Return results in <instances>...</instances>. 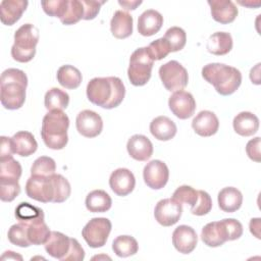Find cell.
Masks as SVG:
<instances>
[{"label": "cell", "mask_w": 261, "mask_h": 261, "mask_svg": "<svg viewBox=\"0 0 261 261\" xmlns=\"http://www.w3.org/2000/svg\"><path fill=\"white\" fill-rule=\"evenodd\" d=\"M172 199L181 205L189 204L191 207H193L198 201V191H196L194 188L190 186L184 185L178 187L173 192Z\"/></svg>", "instance_id": "41"}, {"label": "cell", "mask_w": 261, "mask_h": 261, "mask_svg": "<svg viewBox=\"0 0 261 261\" xmlns=\"http://www.w3.org/2000/svg\"><path fill=\"white\" fill-rule=\"evenodd\" d=\"M168 106L177 118L188 119L195 113L196 101L191 93L180 90L169 97Z\"/></svg>", "instance_id": "12"}, {"label": "cell", "mask_w": 261, "mask_h": 261, "mask_svg": "<svg viewBox=\"0 0 261 261\" xmlns=\"http://www.w3.org/2000/svg\"><path fill=\"white\" fill-rule=\"evenodd\" d=\"M202 242L208 247H219L227 242L224 226L220 221H212L207 223L201 232Z\"/></svg>", "instance_id": "23"}, {"label": "cell", "mask_w": 261, "mask_h": 261, "mask_svg": "<svg viewBox=\"0 0 261 261\" xmlns=\"http://www.w3.org/2000/svg\"><path fill=\"white\" fill-rule=\"evenodd\" d=\"M154 60L148 52L147 47L138 48L129 58L127 76L132 85L141 87L146 85L152 73Z\"/></svg>", "instance_id": "6"}, {"label": "cell", "mask_w": 261, "mask_h": 261, "mask_svg": "<svg viewBox=\"0 0 261 261\" xmlns=\"http://www.w3.org/2000/svg\"><path fill=\"white\" fill-rule=\"evenodd\" d=\"M143 177L145 184L149 188L153 190H160L165 187L168 181L169 170L163 161L152 160L145 165Z\"/></svg>", "instance_id": "11"}, {"label": "cell", "mask_w": 261, "mask_h": 261, "mask_svg": "<svg viewBox=\"0 0 261 261\" xmlns=\"http://www.w3.org/2000/svg\"><path fill=\"white\" fill-rule=\"evenodd\" d=\"M27 195L38 202L49 203L54 199V185L52 175L50 176H34L28 178L25 184Z\"/></svg>", "instance_id": "9"}, {"label": "cell", "mask_w": 261, "mask_h": 261, "mask_svg": "<svg viewBox=\"0 0 261 261\" xmlns=\"http://www.w3.org/2000/svg\"><path fill=\"white\" fill-rule=\"evenodd\" d=\"M225 232L227 241H234L242 237L243 234V225L242 223L234 218H224L221 220Z\"/></svg>", "instance_id": "46"}, {"label": "cell", "mask_w": 261, "mask_h": 261, "mask_svg": "<svg viewBox=\"0 0 261 261\" xmlns=\"http://www.w3.org/2000/svg\"><path fill=\"white\" fill-rule=\"evenodd\" d=\"M68 0H48L42 1L41 5L46 14L53 17H59V19L64 15L67 8Z\"/></svg>", "instance_id": "43"}, {"label": "cell", "mask_w": 261, "mask_h": 261, "mask_svg": "<svg viewBox=\"0 0 261 261\" xmlns=\"http://www.w3.org/2000/svg\"><path fill=\"white\" fill-rule=\"evenodd\" d=\"M125 88L117 76L94 77L87 85V97L90 102L105 109H112L122 102Z\"/></svg>", "instance_id": "1"}, {"label": "cell", "mask_w": 261, "mask_h": 261, "mask_svg": "<svg viewBox=\"0 0 261 261\" xmlns=\"http://www.w3.org/2000/svg\"><path fill=\"white\" fill-rule=\"evenodd\" d=\"M239 3H240L241 5H244V6H247V7H250V8L259 7V6L261 5V3H260L259 1H257L256 3L252 2V1H245V2H243V1H239Z\"/></svg>", "instance_id": "54"}, {"label": "cell", "mask_w": 261, "mask_h": 261, "mask_svg": "<svg viewBox=\"0 0 261 261\" xmlns=\"http://www.w3.org/2000/svg\"><path fill=\"white\" fill-rule=\"evenodd\" d=\"M27 0H3L0 3V19L5 25L14 24L25 11Z\"/></svg>", "instance_id": "19"}, {"label": "cell", "mask_w": 261, "mask_h": 261, "mask_svg": "<svg viewBox=\"0 0 261 261\" xmlns=\"http://www.w3.org/2000/svg\"><path fill=\"white\" fill-rule=\"evenodd\" d=\"M163 39L168 43L171 52L180 51L187 43L186 32L179 27L169 28L166 31Z\"/></svg>", "instance_id": "36"}, {"label": "cell", "mask_w": 261, "mask_h": 261, "mask_svg": "<svg viewBox=\"0 0 261 261\" xmlns=\"http://www.w3.org/2000/svg\"><path fill=\"white\" fill-rule=\"evenodd\" d=\"M13 153L21 157H28L37 151L38 143L34 135L27 130H20L11 138Z\"/></svg>", "instance_id": "22"}, {"label": "cell", "mask_w": 261, "mask_h": 261, "mask_svg": "<svg viewBox=\"0 0 261 261\" xmlns=\"http://www.w3.org/2000/svg\"><path fill=\"white\" fill-rule=\"evenodd\" d=\"M82 80L81 71L72 65L65 64L60 66L57 70V81L65 89H76L80 87Z\"/></svg>", "instance_id": "31"}, {"label": "cell", "mask_w": 261, "mask_h": 261, "mask_svg": "<svg viewBox=\"0 0 261 261\" xmlns=\"http://www.w3.org/2000/svg\"><path fill=\"white\" fill-rule=\"evenodd\" d=\"M55 170H56V163L54 159L48 156H41L34 161L31 167V175L50 176L55 173Z\"/></svg>", "instance_id": "37"}, {"label": "cell", "mask_w": 261, "mask_h": 261, "mask_svg": "<svg viewBox=\"0 0 261 261\" xmlns=\"http://www.w3.org/2000/svg\"><path fill=\"white\" fill-rule=\"evenodd\" d=\"M246 152L250 159L256 162H260V138L256 137L250 140L246 146Z\"/></svg>", "instance_id": "49"}, {"label": "cell", "mask_w": 261, "mask_h": 261, "mask_svg": "<svg viewBox=\"0 0 261 261\" xmlns=\"http://www.w3.org/2000/svg\"><path fill=\"white\" fill-rule=\"evenodd\" d=\"M18 259V260H22V257L20 256V255H18V254H16V253H14V252H12V251H6L3 255H2V257H1V259L2 260H4V259Z\"/></svg>", "instance_id": "53"}, {"label": "cell", "mask_w": 261, "mask_h": 261, "mask_svg": "<svg viewBox=\"0 0 261 261\" xmlns=\"http://www.w3.org/2000/svg\"><path fill=\"white\" fill-rule=\"evenodd\" d=\"M198 243V236L195 229L189 225H179L172 232V244L181 254L192 253Z\"/></svg>", "instance_id": "15"}, {"label": "cell", "mask_w": 261, "mask_h": 261, "mask_svg": "<svg viewBox=\"0 0 261 261\" xmlns=\"http://www.w3.org/2000/svg\"><path fill=\"white\" fill-rule=\"evenodd\" d=\"M176 124L169 117L161 115L154 118L150 123L152 136L159 141H169L176 134Z\"/></svg>", "instance_id": "26"}, {"label": "cell", "mask_w": 261, "mask_h": 261, "mask_svg": "<svg viewBox=\"0 0 261 261\" xmlns=\"http://www.w3.org/2000/svg\"><path fill=\"white\" fill-rule=\"evenodd\" d=\"M28 224V237L32 245H44L50 237V229L44 220V216L36 218Z\"/></svg>", "instance_id": "30"}, {"label": "cell", "mask_w": 261, "mask_h": 261, "mask_svg": "<svg viewBox=\"0 0 261 261\" xmlns=\"http://www.w3.org/2000/svg\"><path fill=\"white\" fill-rule=\"evenodd\" d=\"M217 200L219 208L222 211L231 213L241 208L243 203V195L237 188L226 187L218 193Z\"/></svg>", "instance_id": "27"}, {"label": "cell", "mask_w": 261, "mask_h": 261, "mask_svg": "<svg viewBox=\"0 0 261 261\" xmlns=\"http://www.w3.org/2000/svg\"><path fill=\"white\" fill-rule=\"evenodd\" d=\"M84 5V17L85 20L94 19L101 8V5L105 3V1H96V0H81Z\"/></svg>", "instance_id": "47"}, {"label": "cell", "mask_w": 261, "mask_h": 261, "mask_svg": "<svg viewBox=\"0 0 261 261\" xmlns=\"http://www.w3.org/2000/svg\"><path fill=\"white\" fill-rule=\"evenodd\" d=\"M41 216H44L43 210L27 202H21L15 208V217L19 222H30Z\"/></svg>", "instance_id": "40"}, {"label": "cell", "mask_w": 261, "mask_h": 261, "mask_svg": "<svg viewBox=\"0 0 261 261\" xmlns=\"http://www.w3.org/2000/svg\"><path fill=\"white\" fill-rule=\"evenodd\" d=\"M234 132L243 137H250L257 133L259 128V118L249 111L237 114L232 121Z\"/></svg>", "instance_id": "24"}, {"label": "cell", "mask_w": 261, "mask_h": 261, "mask_svg": "<svg viewBox=\"0 0 261 261\" xmlns=\"http://www.w3.org/2000/svg\"><path fill=\"white\" fill-rule=\"evenodd\" d=\"M112 250L118 257H129L139 250L137 240L130 236H118L112 243Z\"/></svg>", "instance_id": "33"}, {"label": "cell", "mask_w": 261, "mask_h": 261, "mask_svg": "<svg viewBox=\"0 0 261 261\" xmlns=\"http://www.w3.org/2000/svg\"><path fill=\"white\" fill-rule=\"evenodd\" d=\"M1 147H0V159H4L12 156L13 148L11 143V138H7L2 136L1 138Z\"/></svg>", "instance_id": "50"}, {"label": "cell", "mask_w": 261, "mask_h": 261, "mask_svg": "<svg viewBox=\"0 0 261 261\" xmlns=\"http://www.w3.org/2000/svg\"><path fill=\"white\" fill-rule=\"evenodd\" d=\"M85 258V251L80 245L76 239L70 238V247L68 253L63 257L61 261H82Z\"/></svg>", "instance_id": "48"}, {"label": "cell", "mask_w": 261, "mask_h": 261, "mask_svg": "<svg viewBox=\"0 0 261 261\" xmlns=\"http://www.w3.org/2000/svg\"><path fill=\"white\" fill-rule=\"evenodd\" d=\"M118 4L120 5V6H122L124 9H126V10H134V9H136L139 5H141L142 4V1H138V0H132V1H129V0H119L118 1Z\"/></svg>", "instance_id": "52"}, {"label": "cell", "mask_w": 261, "mask_h": 261, "mask_svg": "<svg viewBox=\"0 0 261 261\" xmlns=\"http://www.w3.org/2000/svg\"><path fill=\"white\" fill-rule=\"evenodd\" d=\"M44 246L46 252L51 257L62 260L69 251L70 238L60 231H51Z\"/></svg>", "instance_id": "21"}, {"label": "cell", "mask_w": 261, "mask_h": 261, "mask_svg": "<svg viewBox=\"0 0 261 261\" xmlns=\"http://www.w3.org/2000/svg\"><path fill=\"white\" fill-rule=\"evenodd\" d=\"M212 209V200L209 194L205 191H198V201L191 207V212L197 216H203L209 213Z\"/></svg>", "instance_id": "44"}, {"label": "cell", "mask_w": 261, "mask_h": 261, "mask_svg": "<svg viewBox=\"0 0 261 261\" xmlns=\"http://www.w3.org/2000/svg\"><path fill=\"white\" fill-rule=\"evenodd\" d=\"M69 104L68 94L58 88H52L46 92L44 97V105L48 111L63 110Z\"/></svg>", "instance_id": "32"}, {"label": "cell", "mask_w": 261, "mask_h": 261, "mask_svg": "<svg viewBox=\"0 0 261 261\" xmlns=\"http://www.w3.org/2000/svg\"><path fill=\"white\" fill-rule=\"evenodd\" d=\"M22 168L20 163L12 156L0 159V179L18 180L21 176Z\"/></svg>", "instance_id": "34"}, {"label": "cell", "mask_w": 261, "mask_h": 261, "mask_svg": "<svg viewBox=\"0 0 261 261\" xmlns=\"http://www.w3.org/2000/svg\"><path fill=\"white\" fill-rule=\"evenodd\" d=\"M111 221L105 217L92 218L83 228L82 236L91 248L103 247L111 231Z\"/></svg>", "instance_id": "8"}, {"label": "cell", "mask_w": 261, "mask_h": 261, "mask_svg": "<svg viewBox=\"0 0 261 261\" xmlns=\"http://www.w3.org/2000/svg\"><path fill=\"white\" fill-rule=\"evenodd\" d=\"M126 149L129 156L138 161H147L153 154V144L144 135L132 136L127 141Z\"/></svg>", "instance_id": "18"}, {"label": "cell", "mask_w": 261, "mask_h": 261, "mask_svg": "<svg viewBox=\"0 0 261 261\" xmlns=\"http://www.w3.org/2000/svg\"><path fill=\"white\" fill-rule=\"evenodd\" d=\"M163 24V16L154 9L144 11L138 19V32L144 37L157 34Z\"/></svg>", "instance_id": "20"}, {"label": "cell", "mask_w": 261, "mask_h": 261, "mask_svg": "<svg viewBox=\"0 0 261 261\" xmlns=\"http://www.w3.org/2000/svg\"><path fill=\"white\" fill-rule=\"evenodd\" d=\"M260 218H252L250 221V231L257 238L260 239Z\"/></svg>", "instance_id": "51"}, {"label": "cell", "mask_w": 261, "mask_h": 261, "mask_svg": "<svg viewBox=\"0 0 261 261\" xmlns=\"http://www.w3.org/2000/svg\"><path fill=\"white\" fill-rule=\"evenodd\" d=\"M109 186L114 194L120 197L130 194L136 186L134 173L127 168H117L110 174Z\"/></svg>", "instance_id": "14"}, {"label": "cell", "mask_w": 261, "mask_h": 261, "mask_svg": "<svg viewBox=\"0 0 261 261\" xmlns=\"http://www.w3.org/2000/svg\"><path fill=\"white\" fill-rule=\"evenodd\" d=\"M84 17V5L81 0H68L67 8L60 21L65 25L79 22Z\"/></svg>", "instance_id": "38"}, {"label": "cell", "mask_w": 261, "mask_h": 261, "mask_svg": "<svg viewBox=\"0 0 261 261\" xmlns=\"http://www.w3.org/2000/svg\"><path fill=\"white\" fill-rule=\"evenodd\" d=\"M39 42V31L32 23H24L14 33V44L11 47V56L17 62H29L36 54Z\"/></svg>", "instance_id": "5"}, {"label": "cell", "mask_w": 261, "mask_h": 261, "mask_svg": "<svg viewBox=\"0 0 261 261\" xmlns=\"http://www.w3.org/2000/svg\"><path fill=\"white\" fill-rule=\"evenodd\" d=\"M77 132L86 138H95L103 129V120L101 116L93 110L81 111L75 119Z\"/></svg>", "instance_id": "13"}, {"label": "cell", "mask_w": 261, "mask_h": 261, "mask_svg": "<svg viewBox=\"0 0 261 261\" xmlns=\"http://www.w3.org/2000/svg\"><path fill=\"white\" fill-rule=\"evenodd\" d=\"M86 207L90 212H106L111 208V197L103 190H94L86 197Z\"/></svg>", "instance_id": "29"}, {"label": "cell", "mask_w": 261, "mask_h": 261, "mask_svg": "<svg viewBox=\"0 0 261 261\" xmlns=\"http://www.w3.org/2000/svg\"><path fill=\"white\" fill-rule=\"evenodd\" d=\"M7 237L9 242L17 247L27 248L32 245L28 237V224L24 222L18 221V223L11 225L8 229Z\"/></svg>", "instance_id": "35"}, {"label": "cell", "mask_w": 261, "mask_h": 261, "mask_svg": "<svg viewBox=\"0 0 261 261\" xmlns=\"http://www.w3.org/2000/svg\"><path fill=\"white\" fill-rule=\"evenodd\" d=\"M181 213L182 205L172 198L160 200L154 209L155 219L163 226H171L175 224L179 220Z\"/></svg>", "instance_id": "10"}, {"label": "cell", "mask_w": 261, "mask_h": 261, "mask_svg": "<svg viewBox=\"0 0 261 261\" xmlns=\"http://www.w3.org/2000/svg\"><path fill=\"white\" fill-rule=\"evenodd\" d=\"M69 118L63 110H52L45 114L42 121L41 137L45 145L53 150L63 149L67 142Z\"/></svg>", "instance_id": "4"}, {"label": "cell", "mask_w": 261, "mask_h": 261, "mask_svg": "<svg viewBox=\"0 0 261 261\" xmlns=\"http://www.w3.org/2000/svg\"><path fill=\"white\" fill-rule=\"evenodd\" d=\"M28 76L24 71L17 68L4 70L0 79V101L8 110L19 109L25 101Z\"/></svg>", "instance_id": "2"}, {"label": "cell", "mask_w": 261, "mask_h": 261, "mask_svg": "<svg viewBox=\"0 0 261 261\" xmlns=\"http://www.w3.org/2000/svg\"><path fill=\"white\" fill-rule=\"evenodd\" d=\"M206 47L208 52L213 55H225L232 49V38L229 33L216 32L209 37Z\"/></svg>", "instance_id": "28"}, {"label": "cell", "mask_w": 261, "mask_h": 261, "mask_svg": "<svg viewBox=\"0 0 261 261\" xmlns=\"http://www.w3.org/2000/svg\"><path fill=\"white\" fill-rule=\"evenodd\" d=\"M110 30L116 39H125L133 34V16L123 10H117L110 21Z\"/></svg>", "instance_id": "25"}, {"label": "cell", "mask_w": 261, "mask_h": 261, "mask_svg": "<svg viewBox=\"0 0 261 261\" xmlns=\"http://www.w3.org/2000/svg\"><path fill=\"white\" fill-rule=\"evenodd\" d=\"M195 133L201 137H211L219 128V120L214 112L209 110L200 111L192 121Z\"/></svg>", "instance_id": "16"}, {"label": "cell", "mask_w": 261, "mask_h": 261, "mask_svg": "<svg viewBox=\"0 0 261 261\" xmlns=\"http://www.w3.org/2000/svg\"><path fill=\"white\" fill-rule=\"evenodd\" d=\"M160 80L167 91L184 90L189 82L187 69L176 60H170L159 68Z\"/></svg>", "instance_id": "7"}, {"label": "cell", "mask_w": 261, "mask_h": 261, "mask_svg": "<svg viewBox=\"0 0 261 261\" xmlns=\"http://www.w3.org/2000/svg\"><path fill=\"white\" fill-rule=\"evenodd\" d=\"M147 49L154 61L165 58L171 52L168 43L163 38H160L151 42L147 47Z\"/></svg>", "instance_id": "45"}, {"label": "cell", "mask_w": 261, "mask_h": 261, "mask_svg": "<svg viewBox=\"0 0 261 261\" xmlns=\"http://www.w3.org/2000/svg\"><path fill=\"white\" fill-rule=\"evenodd\" d=\"M203 79L222 96L233 94L242 84L241 71L223 63H209L202 68Z\"/></svg>", "instance_id": "3"}, {"label": "cell", "mask_w": 261, "mask_h": 261, "mask_svg": "<svg viewBox=\"0 0 261 261\" xmlns=\"http://www.w3.org/2000/svg\"><path fill=\"white\" fill-rule=\"evenodd\" d=\"M208 4L213 19L219 23H230L238 16L239 10L230 0H209Z\"/></svg>", "instance_id": "17"}, {"label": "cell", "mask_w": 261, "mask_h": 261, "mask_svg": "<svg viewBox=\"0 0 261 261\" xmlns=\"http://www.w3.org/2000/svg\"><path fill=\"white\" fill-rule=\"evenodd\" d=\"M54 185V199L53 203H62L70 196L71 188L69 181L61 174H52Z\"/></svg>", "instance_id": "39"}, {"label": "cell", "mask_w": 261, "mask_h": 261, "mask_svg": "<svg viewBox=\"0 0 261 261\" xmlns=\"http://www.w3.org/2000/svg\"><path fill=\"white\" fill-rule=\"evenodd\" d=\"M20 193L18 180L0 179V199L3 202L13 201Z\"/></svg>", "instance_id": "42"}]
</instances>
